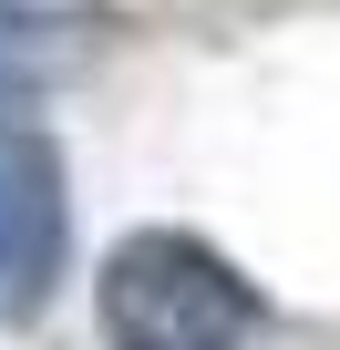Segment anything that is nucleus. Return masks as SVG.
Here are the masks:
<instances>
[{"label": "nucleus", "instance_id": "nucleus-1", "mask_svg": "<svg viewBox=\"0 0 340 350\" xmlns=\"http://www.w3.org/2000/svg\"><path fill=\"white\" fill-rule=\"evenodd\" d=\"M258 329V288L176 227H144L103 258V340L114 350H237Z\"/></svg>", "mask_w": 340, "mask_h": 350}, {"label": "nucleus", "instance_id": "nucleus-3", "mask_svg": "<svg viewBox=\"0 0 340 350\" xmlns=\"http://www.w3.org/2000/svg\"><path fill=\"white\" fill-rule=\"evenodd\" d=\"M93 31V0H0V83L73 62Z\"/></svg>", "mask_w": 340, "mask_h": 350}, {"label": "nucleus", "instance_id": "nucleus-2", "mask_svg": "<svg viewBox=\"0 0 340 350\" xmlns=\"http://www.w3.org/2000/svg\"><path fill=\"white\" fill-rule=\"evenodd\" d=\"M62 237H73V206H62V154L52 134L0 103V319H31L62 278Z\"/></svg>", "mask_w": 340, "mask_h": 350}]
</instances>
